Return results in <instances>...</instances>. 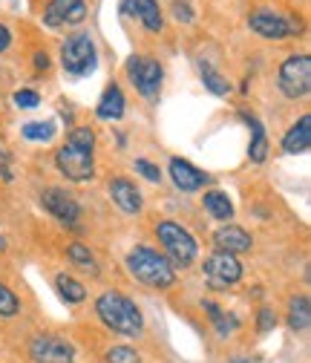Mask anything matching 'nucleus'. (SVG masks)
<instances>
[{
    "instance_id": "12",
    "label": "nucleus",
    "mask_w": 311,
    "mask_h": 363,
    "mask_svg": "<svg viewBox=\"0 0 311 363\" xmlns=\"http://www.w3.org/2000/svg\"><path fill=\"white\" fill-rule=\"evenodd\" d=\"M40 205L47 208L61 225H67V228H75V222L81 216V208H78L75 196H69L61 188H47V191H43L40 194Z\"/></svg>"
},
{
    "instance_id": "19",
    "label": "nucleus",
    "mask_w": 311,
    "mask_h": 363,
    "mask_svg": "<svg viewBox=\"0 0 311 363\" xmlns=\"http://www.w3.org/2000/svg\"><path fill=\"white\" fill-rule=\"evenodd\" d=\"M202 205H205V211H208L213 219H219V222L234 219V202H231V196H228L225 191H208L205 199H202Z\"/></svg>"
},
{
    "instance_id": "32",
    "label": "nucleus",
    "mask_w": 311,
    "mask_h": 363,
    "mask_svg": "<svg viewBox=\"0 0 311 363\" xmlns=\"http://www.w3.org/2000/svg\"><path fill=\"white\" fill-rule=\"evenodd\" d=\"M173 15H176V21H179V23H182V21H185V23H191V21H193V18H191V9H188V6H182V4H176V6H173Z\"/></svg>"
},
{
    "instance_id": "23",
    "label": "nucleus",
    "mask_w": 311,
    "mask_h": 363,
    "mask_svg": "<svg viewBox=\"0 0 311 363\" xmlns=\"http://www.w3.org/2000/svg\"><path fill=\"white\" fill-rule=\"evenodd\" d=\"M67 254H69L72 265L84 268L86 274H98V259L93 257V251L86 248V245H81V242H72V245H67Z\"/></svg>"
},
{
    "instance_id": "10",
    "label": "nucleus",
    "mask_w": 311,
    "mask_h": 363,
    "mask_svg": "<svg viewBox=\"0 0 311 363\" xmlns=\"http://www.w3.org/2000/svg\"><path fill=\"white\" fill-rule=\"evenodd\" d=\"M35 363H72L75 346L61 335H38L29 346Z\"/></svg>"
},
{
    "instance_id": "26",
    "label": "nucleus",
    "mask_w": 311,
    "mask_h": 363,
    "mask_svg": "<svg viewBox=\"0 0 311 363\" xmlns=\"http://www.w3.org/2000/svg\"><path fill=\"white\" fill-rule=\"evenodd\" d=\"M18 311H21L18 294H15L6 283H0V317H15Z\"/></svg>"
},
{
    "instance_id": "33",
    "label": "nucleus",
    "mask_w": 311,
    "mask_h": 363,
    "mask_svg": "<svg viewBox=\"0 0 311 363\" xmlns=\"http://www.w3.org/2000/svg\"><path fill=\"white\" fill-rule=\"evenodd\" d=\"M35 67L38 69H50V55L47 52H35Z\"/></svg>"
},
{
    "instance_id": "18",
    "label": "nucleus",
    "mask_w": 311,
    "mask_h": 363,
    "mask_svg": "<svg viewBox=\"0 0 311 363\" xmlns=\"http://www.w3.org/2000/svg\"><path fill=\"white\" fill-rule=\"evenodd\" d=\"M124 93L115 86V84H110L107 89H104V96H101V101L96 104V116L101 118V121H118L121 116H124Z\"/></svg>"
},
{
    "instance_id": "2",
    "label": "nucleus",
    "mask_w": 311,
    "mask_h": 363,
    "mask_svg": "<svg viewBox=\"0 0 311 363\" xmlns=\"http://www.w3.org/2000/svg\"><path fill=\"white\" fill-rule=\"evenodd\" d=\"M96 314L101 317V323L118 335H142L145 329V317L139 311V306L132 303L127 294L121 291H104L96 300Z\"/></svg>"
},
{
    "instance_id": "24",
    "label": "nucleus",
    "mask_w": 311,
    "mask_h": 363,
    "mask_svg": "<svg viewBox=\"0 0 311 363\" xmlns=\"http://www.w3.org/2000/svg\"><path fill=\"white\" fill-rule=\"evenodd\" d=\"M199 69H202V81H205V86L210 89L213 96H228V93H231L228 81L222 78V75H219V72H216L210 64H205V61H202V67H199Z\"/></svg>"
},
{
    "instance_id": "11",
    "label": "nucleus",
    "mask_w": 311,
    "mask_h": 363,
    "mask_svg": "<svg viewBox=\"0 0 311 363\" xmlns=\"http://www.w3.org/2000/svg\"><path fill=\"white\" fill-rule=\"evenodd\" d=\"M86 18V4L84 0H50L47 9H43V23L50 29H61V26H78Z\"/></svg>"
},
{
    "instance_id": "25",
    "label": "nucleus",
    "mask_w": 311,
    "mask_h": 363,
    "mask_svg": "<svg viewBox=\"0 0 311 363\" xmlns=\"http://www.w3.org/2000/svg\"><path fill=\"white\" fill-rule=\"evenodd\" d=\"M23 139L29 142H50L55 135V124L52 121H32V124H23Z\"/></svg>"
},
{
    "instance_id": "34",
    "label": "nucleus",
    "mask_w": 311,
    "mask_h": 363,
    "mask_svg": "<svg viewBox=\"0 0 311 363\" xmlns=\"http://www.w3.org/2000/svg\"><path fill=\"white\" fill-rule=\"evenodd\" d=\"M0 251H6V240L4 237H0Z\"/></svg>"
},
{
    "instance_id": "15",
    "label": "nucleus",
    "mask_w": 311,
    "mask_h": 363,
    "mask_svg": "<svg viewBox=\"0 0 311 363\" xmlns=\"http://www.w3.org/2000/svg\"><path fill=\"white\" fill-rule=\"evenodd\" d=\"M121 9L127 15H132V18H139L147 32H162L164 29V18H162L159 0H124Z\"/></svg>"
},
{
    "instance_id": "29",
    "label": "nucleus",
    "mask_w": 311,
    "mask_h": 363,
    "mask_svg": "<svg viewBox=\"0 0 311 363\" xmlns=\"http://www.w3.org/2000/svg\"><path fill=\"white\" fill-rule=\"evenodd\" d=\"M136 170H139L147 182H162V170H159L153 162H147V159H136Z\"/></svg>"
},
{
    "instance_id": "20",
    "label": "nucleus",
    "mask_w": 311,
    "mask_h": 363,
    "mask_svg": "<svg viewBox=\"0 0 311 363\" xmlns=\"http://www.w3.org/2000/svg\"><path fill=\"white\" fill-rule=\"evenodd\" d=\"M308 323H311V303H308L305 294H300L288 303V326L294 332H305Z\"/></svg>"
},
{
    "instance_id": "21",
    "label": "nucleus",
    "mask_w": 311,
    "mask_h": 363,
    "mask_svg": "<svg viewBox=\"0 0 311 363\" xmlns=\"http://www.w3.org/2000/svg\"><path fill=\"white\" fill-rule=\"evenodd\" d=\"M55 291H58L61 300L69 303V306H78V303L86 300V289H84L75 277H69V274H58V277H55Z\"/></svg>"
},
{
    "instance_id": "5",
    "label": "nucleus",
    "mask_w": 311,
    "mask_h": 363,
    "mask_svg": "<svg viewBox=\"0 0 311 363\" xmlns=\"http://www.w3.org/2000/svg\"><path fill=\"white\" fill-rule=\"evenodd\" d=\"M251 32H256L259 38L268 40H283V38H294L302 32V21L297 15H285V12H274V9H256L248 18Z\"/></svg>"
},
{
    "instance_id": "9",
    "label": "nucleus",
    "mask_w": 311,
    "mask_h": 363,
    "mask_svg": "<svg viewBox=\"0 0 311 363\" xmlns=\"http://www.w3.org/2000/svg\"><path fill=\"white\" fill-rule=\"evenodd\" d=\"M202 274H205V283L216 291L222 289H231L242 280V262L234 257V254H225V251H216L205 259V268H202Z\"/></svg>"
},
{
    "instance_id": "8",
    "label": "nucleus",
    "mask_w": 311,
    "mask_h": 363,
    "mask_svg": "<svg viewBox=\"0 0 311 363\" xmlns=\"http://www.w3.org/2000/svg\"><path fill=\"white\" fill-rule=\"evenodd\" d=\"M127 78L130 84L136 86V93L142 99H156L159 89H162V78H164V69L156 58L150 55H132L127 61Z\"/></svg>"
},
{
    "instance_id": "13",
    "label": "nucleus",
    "mask_w": 311,
    "mask_h": 363,
    "mask_svg": "<svg viewBox=\"0 0 311 363\" xmlns=\"http://www.w3.org/2000/svg\"><path fill=\"white\" fill-rule=\"evenodd\" d=\"M170 179H173V185L179 188V191H185V194L202 191L208 182H210V176H208L205 170L193 167V164L185 162V159H170Z\"/></svg>"
},
{
    "instance_id": "22",
    "label": "nucleus",
    "mask_w": 311,
    "mask_h": 363,
    "mask_svg": "<svg viewBox=\"0 0 311 363\" xmlns=\"http://www.w3.org/2000/svg\"><path fill=\"white\" fill-rule=\"evenodd\" d=\"M248 124L254 127V135H251V147H248V156L254 164H262L265 159H268V139H265V130L256 118H248Z\"/></svg>"
},
{
    "instance_id": "7",
    "label": "nucleus",
    "mask_w": 311,
    "mask_h": 363,
    "mask_svg": "<svg viewBox=\"0 0 311 363\" xmlns=\"http://www.w3.org/2000/svg\"><path fill=\"white\" fill-rule=\"evenodd\" d=\"M280 93L285 99H305L311 93V58L308 55H291L283 61L280 75Z\"/></svg>"
},
{
    "instance_id": "17",
    "label": "nucleus",
    "mask_w": 311,
    "mask_h": 363,
    "mask_svg": "<svg viewBox=\"0 0 311 363\" xmlns=\"http://www.w3.org/2000/svg\"><path fill=\"white\" fill-rule=\"evenodd\" d=\"M311 147V116H300L297 124H291V130L283 135V150L297 156L305 153Z\"/></svg>"
},
{
    "instance_id": "28",
    "label": "nucleus",
    "mask_w": 311,
    "mask_h": 363,
    "mask_svg": "<svg viewBox=\"0 0 311 363\" xmlns=\"http://www.w3.org/2000/svg\"><path fill=\"white\" fill-rule=\"evenodd\" d=\"M15 104L21 110H35L40 104V96L35 93V89H21V93H15Z\"/></svg>"
},
{
    "instance_id": "16",
    "label": "nucleus",
    "mask_w": 311,
    "mask_h": 363,
    "mask_svg": "<svg viewBox=\"0 0 311 363\" xmlns=\"http://www.w3.org/2000/svg\"><path fill=\"white\" fill-rule=\"evenodd\" d=\"M110 199L124 211V213H139L142 211V191L132 185L130 179L115 176L110 182Z\"/></svg>"
},
{
    "instance_id": "4",
    "label": "nucleus",
    "mask_w": 311,
    "mask_h": 363,
    "mask_svg": "<svg viewBox=\"0 0 311 363\" xmlns=\"http://www.w3.org/2000/svg\"><path fill=\"white\" fill-rule=\"evenodd\" d=\"M156 240L164 245V251H167L173 268H188V265L196 259L199 245H196V240L191 237V231L182 228L179 222H173V219L156 222Z\"/></svg>"
},
{
    "instance_id": "1",
    "label": "nucleus",
    "mask_w": 311,
    "mask_h": 363,
    "mask_svg": "<svg viewBox=\"0 0 311 363\" xmlns=\"http://www.w3.org/2000/svg\"><path fill=\"white\" fill-rule=\"evenodd\" d=\"M93 150H96V133L90 127H75L67 145L55 153V164L69 182H90L96 176Z\"/></svg>"
},
{
    "instance_id": "6",
    "label": "nucleus",
    "mask_w": 311,
    "mask_h": 363,
    "mask_svg": "<svg viewBox=\"0 0 311 363\" xmlns=\"http://www.w3.org/2000/svg\"><path fill=\"white\" fill-rule=\"evenodd\" d=\"M96 61H98V52H96V40L86 35V32H78V35H69L64 43H61V64L69 75H86L96 69Z\"/></svg>"
},
{
    "instance_id": "3",
    "label": "nucleus",
    "mask_w": 311,
    "mask_h": 363,
    "mask_svg": "<svg viewBox=\"0 0 311 363\" xmlns=\"http://www.w3.org/2000/svg\"><path fill=\"white\" fill-rule=\"evenodd\" d=\"M127 271L150 289H170L176 283V268L170 259L150 245H136L127 254Z\"/></svg>"
},
{
    "instance_id": "27",
    "label": "nucleus",
    "mask_w": 311,
    "mask_h": 363,
    "mask_svg": "<svg viewBox=\"0 0 311 363\" xmlns=\"http://www.w3.org/2000/svg\"><path fill=\"white\" fill-rule=\"evenodd\" d=\"M107 363H142L139 352L130 349V346H113L107 352Z\"/></svg>"
},
{
    "instance_id": "31",
    "label": "nucleus",
    "mask_w": 311,
    "mask_h": 363,
    "mask_svg": "<svg viewBox=\"0 0 311 363\" xmlns=\"http://www.w3.org/2000/svg\"><path fill=\"white\" fill-rule=\"evenodd\" d=\"M9 47H12V32L0 23V52H6Z\"/></svg>"
},
{
    "instance_id": "30",
    "label": "nucleus",
    "mask_w": 311,
    "mask_h": 363,
    "mask_svg": "<svg viewBox=\"0 0 311 363\" xmlns=\"http://www.w3.org/2000/svg\"><path fill=\"white\" fill-rule=\"evenodd\" d=\"M274 323H277V320H274V314H271L268 308H262V311H259V320H256L259 332H268V329H274Z\"/></svg>"
},
{
    "instance_id": "14",
    "label": "nucleus",
    "mask_w": 311,
    "mask_h": 363,
    "mask_svg": "<svg viewBox=\"0 0 311 363\" xmlns=\"http://www.w3.org/2000/svg\"><path fill=\"white\" fill-rule=\"evenodd\" d=\"M213 245L219 251H225V254H245L254 248V240L245 228H239V225H222V228L213 234Z\"/></svg>"
}]
</instances>
